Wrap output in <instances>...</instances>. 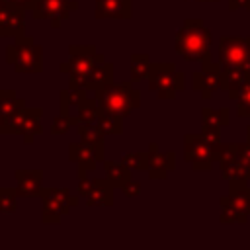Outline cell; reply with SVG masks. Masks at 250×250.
<instances>
[{"label":"cell","instance_id":"6da1fadb","mask_svg":"<svg viewBox=\"0 0 250 250\" xmlns=\"http://www.w3.org/2000/svg\"><path fill=\"white\" fill-rule=\"evenodd\" d=\"M211 41H213V35L203 25L201 20H186L184 27L176 35V53L188 61L209 62Z\"/></svg>","mask_w":250,"mask_h":250},{"label":"cell","instance_id":"7a4b0ae2","mask_svg":"<svg viewBox=\"0 0 250 250\" xmlns=\"http://www.w3.org/2000/svg\"><path fill=\"white\" fill-rule=\"evenodd\" d=\"M104 64V57L96 53L94 47H70V61L62 64L61 70L70 74V88L72 90H86L98 66Z\"/></svg>","mask_w":250,"mask_h":250},{"label":"cell","instance_id":"3957f363","mask_svg":"<svg viewBox=\"0 0 250 250\" xmlns=\"http://www.w3.org/2000/svg\"><path fill=\"white\" fill-rule=\"evenodd\" d=\"M98 102H100V111L125 117L131 113V109L139 107L141 96L137 90L131 88L129 82H123L117 86L109 82L98 90Z\"/></svg>","mask_w":250,"mask_h":250},{"label":"cell","instance_id":"277c9868","mask_svg":"<svg viewBox=\"0 0 250 250\" xmlns=\"http://www.w3.org/2000/svg\"><path fill=\"white\" fill-rule=\"evenodd\" d=\"M6 59L18 72H39L43 68L41 47L35 45L31 37H18V41L6 51Z\"/></svg>","mask_w":250,"mask_h":250},{"label":"cell","instance_id":"5b68a950","mask_svg":"<svg viewBox=\"0 0 250 250\" xmlns=\"http://www.w3.org/2000/svg\"><path fill=\"white\" fill-rule=\"evenodd\" d=\"M219 62L223 68L250 70V37H223L219 43Z\"/></svg>","mask_w":250,"mask_h":250},{"label":"cell","instance_id":"8992f818","mask_svg":"<svg viewBox=\"0 0 250 250\" xmlns=\"http://www.w3.org/2000/svg\"><path fill=\"white\" fill-rule=\"evenodd\" d=\"M148 84L158 98H174L176 92L184 90V74L176 72L174 64H152L148 72Z\"/></svg>","mask_w":250,"mask_h":250},{"label":"cell","instance_id":"52a82bcc","mask_svg":"<svg viewBox=\"0 0 250 250\" xmlns=\"http://www.w3.org/2000/svg\"><path fill=\"white\" fill-rule=\"evenodd\" d=\"M213 158H217L215 148L203 135H186V160L195 170L211 168Z\"/></svg>","mask_w":250,"mask_h":250},{"label":"cell","instance_id":"ba28073f","mask_svg":"<svg viewBox=\"0 0 250 250\" xmlns=\"http://www.w3.org/2000/svg\"><path fill=\"white\" fill-rule=\"evenodd\" d=\"M43 221L45 223H59L61 217L76 205V199L70 197L66 189H43Z\"/></svg>","mask_w":250,"mask_h":250},{"label":"cell","instance_id":"9c48e42d","mask_svg":"<svg viewBox=\"0 0 250 250\" xmlns=\"http://www.w3.org/2000/svg\"><path fill=\"white\" fill-rule=\"evenodd\" d=\"M76 8L78 4L74 0H35V4L31 6V14L37 20H51V25L59 27L61 20H64Z\"/></svg>","mask_w":250,"mask_h":250},{"label":"cell","instance_id":"30bf717a","mask_svg":"<svg viewBox=\"0 0 250 250\" xmlns=\"http://www.w3.org/2000/svg\"><path fill=\"white\" fill-rule=\"evenodd\" d=\"M111 188L109 180H84L80 176L78 193L88 201V205H111Z\"/></svg>","mask_w":250,"mask_h":250},{"label":"cell","instance_id":"8fae6325","mask_svg":"<svg viewBox=\"0 0 250 250\" xmlns=\"http://www.w3.org/2000/svg\"><path fill=\"white\" fill-rule=\"evenodd\" d=\"M25 29V21H23V8L6 4L0 10V35L2 37H21Z\"/></svg>","mask_w":250,"mask_h":250},{"label":"cell","instance_id":"7c38bea8","mask_svg":"<svg viewBox=\"0 0 250 250\" xmlns=\"http://www.w3.org/2000/svg\"><path fill=\"white\" fill-rule=\"evenodd\" d=\"M221 86V64H211L203 62V70L201 72H193V88H197L203 98H211L213 92Z\"/></svg>","mask_w":250,"mask_h":250},{"label":"cell","instance_id":"4fadbf2b","mask_svg":"<svg viewBox=\"0 0 250 250\" xmlns=\"http://www.w3.org/2000/svg\"><path fill=\"white\" fill-rule=\"evenodd\" d=\"M39 119H41V109H23V111L16 117V121L12 123L10 133L25 135L27 143H31V139H33L37 133H41Z\"/></svg>","mask_w":250,"mask_h":250},{"label":"cell","instance_id":"5bb4252c","mask_svg":"<svg viewBox=\"0 0 250 250\" xmlns=\"http://www.w3.org/2000/svg\"><path fill=\"white\" fill-rule=\"evenodd\" d=\"M68 154H70V160L78 162L80 164V172L86 170H94L96 168V160H102L104 158V152H100L94 145H88V143H76L68 148Z\"/></svg>","mask_w":250,"mask_h":250},{"label":"cell","instance_id":"9a60e30c","mask_svg":"<svg viewBox=\"0 0 250 250\" xmlns=\"http://www.w3.org/2000/svg\"><path fill=\"white\" fill-rule=\"evenodd\" d=\"M250 82V70L238 68H223L221 66V88L227 90L230 98H238L242 88Z\"/></svg>","mask_w":250,"mask_h":250},{"label":"cell","instance_id":"2e32d148","mask_svg":"<svg viewBox=\"0 0 250 250\" xmlns=\"http://www.w3.org/2000/svg\"><path fill=\"white\" fill-rule=\"evenodd\" d=\"M131 16V0H96V18H123Z\"/></svg>","mask_w":250,"mask_h":250},{"label":"cell","instance_id":"e0dca14e","mask_svg":"<svg viewBox=\"0 0 250 250\" xmlns=\"http://www.w3.org/2000/svg\"><path fill=\"white\" fill-rule=\"evenodd\" d=\"M18 180V193L20 195H39L43 193L41 182H43V174L39 170H18L16 174Z\"/></svg>","mask_w":250,"mask_h":250},{"label":"cell","instance_id":"ac0fdd59","mask_svg":"<svg viewBox=\"0 0 250 250\" xmlns=\"http://www.w3.org/2000/svg\"><path fill=\"white\" fill-rule=\"evenodd\" d=\"M152 154L148 156V168H150V178H164L168 170L174 168V152L166 154H156V145L150 146Z\"/></svg>","mask_w":250,"mask_h":250},{"label":"cell","instance_id":"d6986e66","mask_svg":"<svg viewBox=\"0 0 250 250\" xmlns=\"http://www.w3.org/2000/svg\"><path fill=\"white\" fill-rule=\"evenodd\" d=\"M129 166L123 162V164H117V162H111L107 160L105 162V172H107V180L111 182V186L115 188H121L127 180H129Z\"/></svg>","mask_w":250,"mask_h":250},{"label":"cell","instance_id":"ffe728a7","mask_svg":"<svg viewBox=\"0 0 250 250\" xmlns=\"http://www.w3.org/2000/svg\"><path fill=\"white\" fill-rule=\"evenodd\" d=\"M229 123V111L225 107L221 109H203V127L219 131L223 125Z\"/></svg>","mask_w":250,"mask_h":250},{"label":"cell","instance_id":"44dd1931","mask_svg":"<svg viewBox=\"0 0 250 250\" xmlns=\"http://www.w3.org/2000/svg\"><path fill=\"white\" fill-rule=\"evenodd\" d=\"M150 66L152 64H150V59L146 55H133L131 57V76H133V82H139L145 76H148Z\"/></svg>","mask_w":250,"mask_h":250},{"label":"cell","instance_id":"7402d4cb","mask_svg":"<svg viewBox=\"0 0 250 250\" xmlns=\"http://www.w3.org/2000/svg\"><path fill=\"white\" fill-rule=\"evenodd\" d=\"M121 119H123V117L113 115V113H105V111H100L98 117H96V121H98V125H100V129L104 131V135H105V133H113V135H115V133H121V131H123Z\"/></svg>","mask_w":250,"mask_h":250},{"label":"cell","instance_id":"603a6c76","mask_svg":"<svg viewBox=\"0 0 250 250\" xmlns=\"http://www.w3.org/2000/svg\"><path fill=\"white\" fill-rule=\"evenodd\" d=\"M16 209V193L14 189L2 188L0 189V211L2 213H12Z\"/></svg>","mask_w":250,"mask_h":250},{"label":"cell","instance_id":"cb8c5ba5","mask_svg":"<svg viewBox=\"0 0 250 250\" xmlns=\"http://www.w3.org/2000/svg\"><path fill=\"white\" fill-rule=\"evenodd\" d=\"M148 156L150 152H131L123 158V162L129 166V168H148Z\"/></svg>","mask_w":250,"mask_h":250},{"label":"cell","instance_id":"d4e9b609","mask_svg":"<svg viewBox=\"0 0 250 250\" xmlns=\"http://www.w3.org/2000/svg\"><path fill=\"white\" fill-rule=\"evenodd\" d=\"M76 121L72 119V117H68V115H64V113H61L55 121H53V127H51V131L53 133H59V135H62V133H66L68 129H70V125H74Z\"/></svg>","mask_w":250,"mask_h":250},{"label":"cell","instance_id":"484cf974","mask_svg":"<svg viewBox=\"0 0 250 250\" xmlns=\"http://www.w3.org/2000/svg\"><path fill=\"white\" fill-rule=\"evenodd\" d=\"M238 115H250V82L242 88L238 96Z\"/></svg>","mask_w":250,"mask_h":250},{"label":"cell","instance_id":"4316f807","mask_svg":"<svg viewBox=\"0 0 250 250\" xmlns=\"http://www.w3.org/2000/svg\"><path fill=\"white\" fill-rule=\"evenodd\" d=\"M121 191H123L125 195H129V197H131V195H139V193H141V184H139V182H133V180L129 178V180L121 186Z\"/></svg>","mask_w":250,"mask_h":250},{"label":"cell","instance_id":"83f0119b","mask_svg":"<svg viewBox=\"0 0 250 250\" xmlns=\"http://www.w3.org/2000/svg\"><path fill=\"white\" fill-rule=\"evenodd\" d=\"M6 2L18 8H23V10H31V6L35 4V0H6Z\"/></svg>","mask_w":250,"mask_h":250},{"label":"cell","instance_id":"f1b7e54d","mask_svg":"<svg viewBox=\"0 0 250 250\" xmlns=\"http://www.w3.org/2000/svg\"><path fill=\"white\" fill-rule=\"evenodd\" d=\"M240 6H244V8L250 10V0H229V8L230 10H238Z\"/></svg>","mask_w":250,"mask_h":250},{"label":"cell","instance_id":"f546056e","mask_svg":"<svg viewBox=\"0 0 250 250\" xmlns=\"http://www.w3.org/2000/svg\"><path fill=\"white\" fill-rule=\"evenodd\" d=\"M6 4H8V2H6V0H0V10H2V8H4V6H6Z\"/></svg>","mask_w":250,"mask_h":250},{"label":"cell","instance_id":"4dcf8cb0","mask_svg":"<svg viewBox=\"0 0 250 250\" xmlns=\"http://www.w3.org/2000/svg\"><path fill=\"white\" fill-rule=\"evenodd\" d=\"M246 141L250 143V127H248V131H246Z\"/></svg>","mask_w":250,"mask_h":250},{"label":"cell","instance_id":"1f68e13d","mask_svg":"<svg viewBox=\"0 0 250 250\" xmlns=\"http://www.w3.org/2000/svg\"><path fill=\"white\" fill-rule=\"evenodd\" d=\"M248 207H250V197H248Z\"/></svg>","mask_w":250,"mask_h":250}]
</instances>
